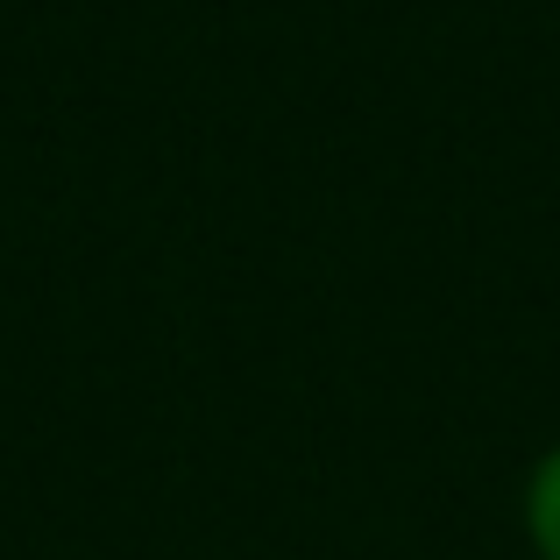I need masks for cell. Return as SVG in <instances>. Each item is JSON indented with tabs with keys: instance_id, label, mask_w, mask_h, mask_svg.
Masks as SVG:
<instances>
[{
	"instance_id": "cell-1",
	"label": "cell",
	"mask_w": 560,
	"mask_h": 560,
	"mask_svg": "<svg viewBox=\"0 0 560 560\" xmlns=\"http://www.w3.org/2000/svg\"><path fill=\"white\" fill-rule=\"evenodd\" d=\"M525 533H533L539 560H560V447L533 468V490H525Z\"/></svg>"
}]
</instances>
